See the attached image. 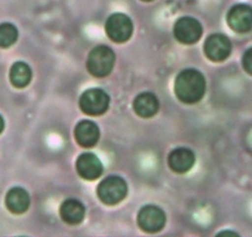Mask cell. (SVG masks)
Instances as JSON below:
<instances>
[{
    "label": "cell",
    "instance_id": "obj_1",
    "mask_svg": "<svg viewBox=\"0 0 252 237\" xmlns=\"http://www.w3.org/2000/svg\"><path fill=\"white\" fill-rule=\"evenodd\" d=\"M207 89L205 78L197 69H184L179 72L174 82L177 98L186 104H195L203 99Z\"/></svg>",
    "mask_w": 252,
    "mask_h": 237
},
{
    "label": "cell",
    "instance_id": "obj_2",
    "mask_svg": "<svg viewBox=\"0 0 252 237\" xmlns=\"http://www.w3.org/2000/svg\"><path fill=\"white\" fill-rule=\"evenodd\" d=\"M115 64V53L108 46H96L87 58V69L98 78H104L111 73Z\"/></svg>",
    "mask_w": 252,
    "mask_h": 237
},
{
    "label": "cell",
    "instance_id": "obj_3",
    "mask_svg": "<svg viewBox=\"0 0 252 237\" xmlns=\"http://www.w3.org/2000/svg\"><path fill=\"white\" fill-rule=\"evenodd\" d=\"M96 194L104 204L116 205L127 195V184L121 177L109 176L99 183Z\"/></svg>",
    "mask_w": 252,
    "mask_h": 237
},
{
    "label": "cell",
    "instance_id": "obj_4",
    "mask_svg": "<svg viewBox=\"0 0 252 237\" xmlns=\"http://www.w3.org/2000/svg\"><path fill=\"white\" fill-rule=\"evenodd\" d=\"M110 99L103 89L93 88L84 91L79 99V106L87 115L99 116L106 113Z\"/></svg>",
    "mask_w": 252,
    "mask_h": 237
},
{
    "label": "cell",
    "instance_id": "obj_5",
    "mask_svg": "<svg viewBox=\"0 0 252 237\" xmlns=\"http://www.w3.org/2000/svg\"><path fill=\"white\" fill-rule=\"evenodd\" d=\"M134 31V25L129 16L116 13L108 18L105 24V32L111 41L123 43L129 40Z\"/></svg>",
    "mask_w": 252,
    "mask_h": 237
},
{
    "label": "cell",
    "instance_id": "obj_6",
    "mask_svg": "<svg viewBox=\"0 0 252 237\" xmlns=\"http://www.w3.org/2000/svg\"><path fill=\"white\" fill-rule=\"evenodd\" d=\"M173 33L176 40L184 45H193L198 42L203 35V26L197 19L184 16L174 24Z\"/></svg>",
    "mask_w": 252,
    "mask_h": 237
},
{
    "label": "cell",
    "instance_id": "obj_7",
    "mask_svg": "<svg viewBox=\"0 0 252 237\" xmlns=\"http://www.w3.org/2000/svg\"><path fill=\"white\" fill-rule=\"evenodd\" d=\"M137 224L144 231L155 234L163 229L166 224V214L163 210L155 205H146L137 215Z\"/></svg>",
    "mask_w": 252,
    "mask_h": 237
},
{
    "label": "cell",
    "instance_id": "obj_8",
    "mask_svg": "<svg viewBox=\"0 0 252 237\" xmlns=\"http://www.w3.org/2000/svg\"><path fill=\"white\" fill-rule=\"evenodd\" d=\"M204 53L210 61L222 62L231 53V42L225 35L214 33L205 41Z\"/></svg>",
    "mask_w": 252,
    "mask_h": 237
},
{
    "label": "cell",
    "instance_id": "obj_9",
    "mask_svg": "<svg viewBox=\"0 0 252 237\" xmlns=\"http://www.w3.org/2000/svg\"><path fill=\"white\" fill-rule=\"evenodd\" d=\"M226 20L235 32H249L252 30V8L246 4H237L230 9Z\"/></svg>",
    "mask_w": 252,
    "mask_h": 237
},
{
    "label": "cell",
    "instance_id": "obj_10",
    "mask_svg": "<svg viewBox=\"0 0 252 237\" xmlns=\"http://www.w3.org/2000/svg\"><path fill=\"white\" fill-rule=\"evenodd\" d=\"M76 168L79 176L87 180H94L103 173V164L94 153L87 152L81 154L76 162Z\"/></svg>",
    "mask_w": 252,
    "mask_h": 237
},
{
    "label": "cell",
    "instance_id": "obj_11",
    "mask_svg": "<svg viewBox=\"0 0 252 237\" xmlns=\"http://www.w3.org/2000/svg\"><path fill=\"white\" fill-rule=\"evenodd\" d=\"M195 163V154L192 149L178 147L168 156V166L176 173H186L190 171Z\"/></svg>",
    "mask_w": 252,
    "mask_h": 237
},
{
    "label": "cell",
    "instance_id": "obj_12",
    "mask_svg": "<svg viewBox=\"0 0 252 237\" xmlns=\"http://www.w3.org/2000/svg\"><path fill=\"white\" fill-rule=\"evenodd\" d=\"M99 127L96 126L95 122L91 121V120H83V121L78 122L74 130V137L76 141L78 142L79 146L84 147V148H89V147L95 146L96 142L99 141Z\"/></svg>",
    "mask_w": 252,
    "mask_h": 237
},
{
    "label": "cell",
    "instance_id": "obj_13",
    "mask_svg": "<svg viewBox=\"0 0 252 237\" xmlns=\"http://www.w3.org/2000/svg\"><path fill=\"white\" fill-rule=\"evenodd\" d=\"M60 215L64 222L69 225H78L86 216V207L79 200L67 199L61 205Z\"/></svg>",
    "mask_w": 252,
    "mask_h": 237
},
{
    "label": "cell",
    "instance_id": "obj_14",
    "mask_svg": "<svg viewBox=\"0 0 252 237\" xmlns=\"http://www.w3.org/2000/svg\"><path fill=\"white\" fill-rule=\"evenodd\" d=\"M158 108V99L152 93L139 94L134 100L135 113L144 118H149L156 115Z\"/></svg>",
    "mask_w": 252,
    "mask_h": 237
},
{
    "label": "cell",
    "instance_id": "obj_15",
    "mask_svg": "<svg viewBox=\"0 0 252 237\" xmlns=\"http://www.w3.org/2000/svg\"><path fill=\"white\" fill-rule=\"evenodd\" d=\"M5 204L6 207L14 214H23L30 207V197L23 188H13L6 194Z\"/></svg>",
    "mask_w": 252,
    "mask_h": 237
},
{
    "label": "cell",
    "instance_id": "obj_16",
    "mask_svg": "<svg viewBox=\"0 0 252 237\" xmlns=\"http://www.w3.org/2000/svg\"><path fill=\"white\" fill-rule=\"evenodd\" d=\"M32 78L31 68L24 62H16L10 69V82L16 88H25Z\"/></svg>",
    "mask_w": 252,
    "mask_h": 237
},
{
    "label": "cell",
    "instance_id": "obj_17",
    "mask_svg": "<svg viewBox=\"0 0 252 237\" xmlns=\"http://www.w3.org/2000/svg\"><path fill=\"white\" fill-rule=\"evenodd\" d=\"M18 29L13 24H1L0 25V47L8 48L13 46L18 40Z\"/></svg>",
    "mask_w": 252,
    "mask_h": 237
},
{
    "label": "cell",
    "instance_id": "obj_18",
    "mask_svg": "<svg viewBox=\"0 0 252 237\" xmlns=\"http://www.w3.org/2000/svg\"><path fill=\"white\" fill-rule=\"evenodd\" d=\"M242 67L247 73L252 76V47L249 48L242 56Z\"/></svg>",
    "mask_w": 252,
    "mask_h": 237
},
{
    "label": "cell",
    "instance_id": "obj_19",
    "mask_svg": "<svg viewBox=\"0 0 252 237\" xmlns=\"http://www.w3.org/2000/svg\"><path fill=\"white\" fill-rule=\"evenodd\" d=\"M4 126H5V124H4V118H1V115H0V134L3 132Z\"/></svg>",
    "mask_w": 252,
    "mask_h": 237
},
{
    "label": "cell",
    "instance_id": "obj_20",
    "mask_svg": "<svg viewBox=\"0 0 252 237\" xmlns=\"http://www.w3.org/2000/svg\"><path fill=\"white\" fill-rule=\"evenodd\" d=\"M142 1H152V0H142Z\"/></svg>",
    "mask_w": 252,
    "mask_h": 237
}]
</instances>
